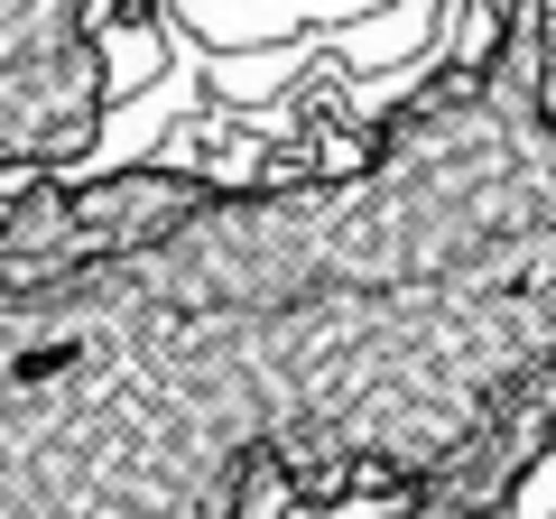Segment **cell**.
Masks as SVG:
<instances>
[{
	"mask_svg": "<svg viewBox=\"0 0 556 519\" xmlns=\"http://www.w3.org/2000/svg\"><path fill=\"white\" fill-rule=\"evenodd\" d=\"M492 28H510L519 47H529V75H538V102H547L556 121V0H473Z\"/></svg>",
	"mask_w": 556,
	"mask_h": 519,
	"instance_id": "obj_3",
	"label": "cell"
},
{
	"mask_svg": "<svg viewBox=\"0 0 556 519\" xmlns=\"http://www.w3.org/2000/svg\"><path fill=\"white\" fill-rule=\"evenodd\" d=\"M556 464V121L482 20L353 167L0 204V519H501Z\"/></svg>",
	"mask_w": 556,
	"mask_h": 519,
	"instance_id": "obj_1",
	"label": "cell"
},
{
	"mask_svg": "<svg viewBox=\"0 0 556 519\" xmlns=\"http://www.w3.org/2000/svg\"><path fill=\"white\" fill-rule=\"evenodd\" d=\"M112 28L102 0H0V186L84 177L112 121Z\"/></svg>",
	"mask_w": 556,
	"mask_h": 519,
	"instance_id": "obj_2",
	"label": "cell"
}]
</instances>
